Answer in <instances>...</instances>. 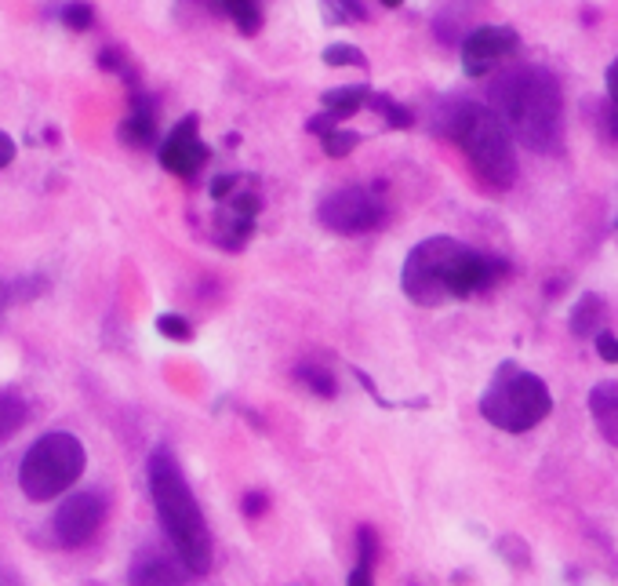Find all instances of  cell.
<instances>
[{"label":"cell","instance_id":"1","mask_svg":"<svg viewBox=\"0 0 618 586\" xmlns=\"http://www.w3.org/2000/svg\"><path fill=\"white\" fill-rule=\"evenodd\" d=\"M506 277V263L484 255L455 237H426L408 252L400 288L415 306H440L495 288Z\"/></svg>","mask_w":618,"mask_h":586},{"label":"cell","instance_id":"2","mask_svg":"<svg viewBox=\"0 0 618 586\" xmlns=\"http://www.w3.org/2000/svg\"><path fill=\"white\" fill-rule=\"evenodd\" d=\"M495 106L509 132L535 153H557L564 146V95L557 77L542 66L502 73L495 84Z\"/></svg>","mask_w":618,"mask_h":586},{"label":"cell","instance_id":"3","mask_svg":"<svg viewBox=\"0 0 618 586\" xmlns=\"http://www.w3.org/2000/svg\"><path fill=\"white\" fill-rule=\"evenodd\" d=\"M146 474H150V496L171 550L186 565V572L204 576L211 568V532L204 514H200L197 499H193V488L182 477L179 459L168 448H157L150 455Z\"/></svg>","mask_w":618,"mask_h":586},{"label":"cell","instance_id":"4","mask_svg":"<svg viewBox=\"0 0 618 586\" xmlns=\"http://www.w3.org/2000/svg\"><path fill=\"white\" fill-rule=\"evenodd\" d=\"M444 135H448L462 153L469 168L488 182L491 190H509L517 179V150L513 135L499 113L480 106V102H451L444 110Z\"/></svg>","mask_w":618,"mask_h":586},{"label":"cell","instance_id":"5","mask_svg":"<svg viewBox=\"0 0 618 586\" xmlns=\"http://www.w3.org/2000/svg\"><path fill=\"white\" fill-rule=\"evenodd\" d=\"M553 412V394L542 375L524 372L520 364L506 361L480 397V415L502 434H528Z\"/></svg>","mask_w":618,"mask_h":586},{"label":"cell","instance_id":"6","mask_svg":"<svg viewBox=\"0 0 618 586\" xmlns=\"http://www.w3.org/2000/svg\"><path fill=\"white\" fill-rule=\"evenodd\" d=\"M88 452L73 434H44L40 441H33V448L22 455L19 466V488L26 492L30 503H48L59 499L62 492H70L77 485V477L84 474Z\"/></svg>","mask_w":618,"mask_h":586},{"label":"cell","instance_id":"7","mask_svg":"<svg viewBox=\"0 0 618 586\" xmlns=\"http://www.w3.org/2000/svg\"><path fill=\"white\" fill-rule=\"evenodd\" d=\"M317 219L324 230L357 237V233H371L386 223V204L368 186H346V190H335L320 201Z\"/></svg>","mask_w":618,"mask_h":586},{"label":"cell","instance_id":"8","mask_svg":"<svg viewBox=\"0 0 618 586\" xmlns=\"http://www.w3.org/2000/svg\"><path fill=\"white\" fill-rule=\"evenodd\" d=\"M102 517H106V499L99 492H77L55 510L51 536L59 539V546H66V550H77V546L99 536Z\"/></svg>","mask_w":618,"mask_h":586},{"label":"cell","instance_id":"9","mask_svg":"<svg viewBox=\"0 0 618 586\" xmlns=\"http://www.w3.org/2000/svg\"><path fill=\"white\" fill-rule=\"evenodd\" d=\"M517 51V30H509V26H477L462 41V70H466V77H488L499 62L513 59Z\"/></svg>","mask_w":618,"mask_h":586},{"label":"cell","instance_id":"10","mask_svg":"<svg viewBox=\"0 0 618 586\" xmlns=\"http://www.w3.org/2000/svg\"><path fill=\"white\" fill-rule=\"evenodd\" d=\"M160 168L171 175H179V179H193V175L208 164L211 150L204 146V139H200V121L197 117H182L175 128L168 132V139L160 142Z\"/></svg>","mask_w":618,"mask_h":586},{"label":"cell","instance_id":"11","mask_svg":"<svg viewBox=\"0 0 618 586\" xmlns=\"http://www.w3.org/2000/svg\"><path fill=\"white\" fill-rule=\"evenodd\" d=\"M259 193H233L230 201H222L219 212V241L226 248H244L248 237L255 233V219H259Z\"/></svg>","mask_w":618,"mask_h":586},{"label":"cell","instance_id":"12","mask_svg":"<svg viewBox=\"0 0 618 586\" xmlns=\"http://www.w3.org/2000/svg\"><path fill=\"white\" fill-rule=\"evenodd\" d=\"M182 561L160 554V550H142L131 561L128 586H182Z\"/></svg>","mask_w":618,"mask_h":586},{"label":"cell","instance_id":"13","mask_svg":"<svg viewBox=\"0 0 618 586\" xmlns=\"http://www.w3.org/2000/svg\"><path fill=\"white\" fill-rule=\"evenodd\" d=\"M157 106H153L146 95H139V91H131V110L128 117H124V124H120V139L128 142V146H135V150H146V146H153L157 142Z\"/></svg>","mask_w":618,"mask_h":586},{"label":"cell","instance_id":"14","mask_svg":"<svg viewBox=\"0 0 618 586\" xmlns=\"http://www.w3.org/2000/svg\"><path fill=\"white\" fill-rule=\"evenodd\" d=\"M589 415H593L600 437L611 448H618V383H597L589 390Z\"/></svg>","mask_w":618,"mask_h":586},{"label":"cell","instance_id":"15","mask_svg":"<svg viewBox=\"0 0 618 586\" xmlns=\"http://www.w3.org/2000/svg\"><path fill=\"white\" fill-rule=\"evenodd\" d=\"M211 8L222 11L226 19H233V26H237L244 37H255V33L262 30V8L259 0H208Z\"/></svg>","mask_w":618,"mask_h":586},{"label":"cell","instance_id":"16","mask_svg":"<svg viewBox=\"0 0 618 586\" xmlns=\"http://www.w3.org/2000/svg\"><path fill=\"white\" fill-rule=\"evenodd\" d=\"M368 95H371L368 84L331 88V91H324V110H331L335 117H339V121H346V117H353L357 110H364V106H368Z\"/></svg>","mask_w":618,"mask_h":586},{"label":"cell","instance_id":"17","mask_svg":"<svg viewBox=\"0 0 618 586\" xmlns=\"http://www.w3.org/2000/svg\"><path fill=\"white\" fill-rule=\"evenodd\" d=\"M608 317V306L600 295H586L575 310H571V332L575 335H600V324Z\"/></svg>","mask_w":618,"mask_h":586},{"label":"cell","instance_id":"18","mask_svg":"<svg viewBox=\"0 0 618 586\" xmlns=\"http://www.w3.org/2000/svg\"><path fill=\"white\" fill-rule=\"evenodd\" d=\"M26 426V401L15 390H0V445Z\"/></svg>","mask_w":618,"mask_h":586},{"label":"cell","instance_id":"19","mask_svg":"<svg viewBox=\"0 0 618 586\" xmlns=\"http://www.w3.org/2000/svg\"><path fill=\"white\" fill-rule=\"evenodd\" d=\"M295 379H299V383H306L317 397H335V394H339V383H335V375H331L328 368H324V364H317V361H302L299 368H295Z\"/></svg>","mask_w":618,"mask_h":586},{"label":"cell","instance_id":"20","mask_svg":"<svg viewBox=\"0 0 618 586\" xmlns=\"http://www.w3.org/2000/svg\"><path fill=\"white\" fill-rule=\"evenodd\" d=\"M368 110L379 113L389 128H411V124H415V117H411L408 106H400L397 99H389V95H382V91H371L368 95Z\"/></svg>","mask_w":618,"mask_h":586},{"label":"cell","instance_id":"21","mask_svg":"<svg viewBox=\"0 0 618 586\" xmlns=\"http://www.w3.org/2000/svg\"><path fill=\"white\" fill-rule=\"evenodd\" d=\"M59 19L66 30L73 33H88L95 26V8H91L88 0H70V4H62Z\"/></svg>","mask_w":618,"mask_h":586},{"label":"cell","instance_id":"22","mask_svg":"<svg viewBox=\"0 0 618 586\" xmlns=\"http://www.w3.org/2000/svg\"><path fill=\"white\" fill-rule=\"evenodd\" d=\"M320 146L328 157H346L360 146V132H346V128H335V132L320 135Z\"/></svg>","mask_w":618,"mask_h":586},{"label":"cell","instance_id":"23","mask_svg":"<svg viewBox=\"0 0 618 586\" xmlns=\"http://www.w3.org/2000/svg\"><path fill=\"white\" fill-rule=\"evenodd\" d=\"M324 15H328V22H364L368 8L360 0H324Z\"/></svg>","mask_w":618,"mask_h":586},{"label":"cell","instance_id":"24","mask_svg":"<svg viewBox=\"0 0 618 586\" xmlns=\"http://www.w3.org/2000/svg\"><path fill=\"white\" fill-rule=\"evenodd\" d=\"M324 62H328V66H360V70H364V66H368V55L360 48H353V44H328V48H324Z\"/></svg>","mask_w":618,"mask_h":586},{"label":"cell","instance_id":"25","mask_svg":"<svg viewBox=\"0 0 618 586\" xmlns=\"http://www.w3.org/2000/svg\"><path fill=\"white\" fill-rule=\"evenodd\" d=\"M379 554H382V546H379V536H375V528L364 525L357 528V561L360 565H379Z\"/></svg>","mask_w":618,"mask_h":586},{"label":"cell","instance_id":"26","mask_svg":"<svg viewBox=\"0 0 618 586\" xmlns=\"http://www.w3.org/2000/svg\"><path fill=\"white\" fill-rule=\"evenodd\" d=\"M157 332L164 335V339H175V343H190L193 339V328L186 317L179 314H160L157 317Z\"/></svg>","mask_w":618,"mask_h":586},{"label":"cell","instance_id":"27","mask_svg":"<svg viewBox=\"0 0 618 586\" xmlns=\"http://www.w3.org/2000/svg\"><path fill=\"white\" fill-rule=\"evenodd\" d=\"M335 128H339V117L331 110L317 113V117H309L306 121V132H313V135H328V132H335Z\"/></svg>","mask_w":618,"mask_h":586},{"label":"cell","instance_id":"28","mask_svg":"<svg viewBox=\"0 0 618 586\" xmlns=\"http://www.w3.org/2000/svg\"><path fill=\"white\" fill-rule=\"evenodd\" d=\"M233 193H237V175H219V179L211 182V197L215 201H230Z\"/></svg>","mask_w":618,"mask_h":586},{"label":"cell","instance_id":"29","mask_svg":"<svg viewBox=\"0 0 618 586\" xmlns=\"http://www.w3.org/2000/svg\"><path fill=\"white\" fill-rule=\"evenodd\" d=\"M346 586H375V568L371 565H353V572H349V579H346Z\"/></svg>","mask_w":618,"mask_h":586},{"label":"cell","instance_id":"30","mask_svg":"<svg viewBox=\"0 0 618 586\" xmlns=\"http://www.w3.org/2000/svg\"><path fill=\"white\" fill-rule=\"evenodd\" d=\"M266 506H270V499L262 496V492H251V496H244V514H248V517H259Z\"/></svg>","mask_w":618,"mask_h":586},{"label":"cell","instance_id":"31","mask_svg":"<svg viewBox=\"0 0 618 586\" xmlns=\"http://www.w3.org/2000/svg\"><path fill=\"white\" fill-rule=\"evenodd\" d=\"M15 161V139L8 132H0V168H8Z\"/></svg>","mask_w":618,"mask_h":586},{"label":"cell","instance_id":"32","mask_svg":"<svg viewBox=\"0 0 618 586\" xmlns=\"http://www.w3.org/2000/svg\"><path fill=\"white\" fill-rule=\"evenodd\" d=\"M604 84H608V99L611 106L618 110V66H608V73H604Z\"/></svg>","mask_w":618,"mask_h":586},{"label":"cell","instance_id":"33","mask_svg":"<svg viewBox=\"0 0 618 586\" xmlns=\"http://www.w3.org/2000/svg\"><path fill=\"white\" fill-rule=\"evenodd\" d=\"M608 124H611V135L618 139V110L615 113H608Z\"/></svg>","mask_w":618,"mask_h":586},{"label":"cell","instance_id":"34","mask_svg":"<svg viewBox=\"0 0 618 586\" xmlns=\"http://www.w3.org/2000/svg\"><path fill=\"white\" fill-rule=\"evenodd\" d=\"M382 4H386V8H400V4H404V0H382Z\"/></svg>","mask_w":618,"mask_h":586},{"label":"cell","instance_id":"35","mask_svg":"<svg viewBox=\"0 0 618 586\" xmlns=\"http://www.w3.org/2000/svg\"><path fill=\"white\" fill-rule=\"evenodd\" d=\"M615 66H618V62H615Z\"/></svg>","mask_w":618,"mask_h":586}]
</instances>
